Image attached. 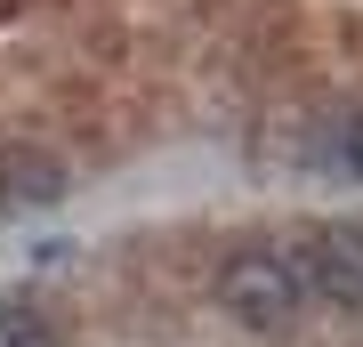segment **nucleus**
Wrapping results in <instances>:
<instances>
[{
    "label": "nucleus",
    "mask_w": 363,
    "mask_h": 347,
    "mask_svg": "<svg viewBox=\"0 0 363 347\" xmlns=\"http://www.w3.org/2000/svg\"><path fill=\"white\" fill-rule=\"evenodd\" d=\"M339 162H347V170H355V178H363V114H355L347 129H339Z\"/></svg>",
    "instance_id": "obj_4"
},
{
    "label": "nucleus",
    "mask_w": 363,
    "mask_h": 347,
    "mask_svg": "<svg viewBox=\"0 0 363 347\" xmlns=\"http://www.w3.org/2000/svg\"><path fill=\"white\" fill-rule=\"evenodd\" d=\"M291 258H298V275H307V299L363 307V226H315Z\"/></svg>",
    "instance_id": "obj_2"
},
{
    "label": "nucleus",
    "mask_w": 363,
    "mask_h": 347,
    "mask_svg": "<svg viewBox=\"0 0 363 347\" xmlns=\"http://www.w3.org/2000/svg\"><path fill=\"white\" fill-rule=\"evenodd\" d=\"M0 347H57V331H49V315L9 307V315H0Z\"/></svg>",
    "instance_id": "obj_3"
},
{
    "label": "nucleus",
    "mask_w": 363,
    "mask_h": 347,
    "mask_svg": "<svg viewBox=\"0 0 363 347\" xmlns=\"http://www.w3.org/2000/svg\"><path fill=\"white\" fill-rule=\"evenodd\" d=\"M210 291H218V307L242 323V331H291L298 307H307V275H298V258L274 250V243H242V250H226Z\"/></svg>",
    "instance_id": "obj_1"
}]
</instances>
